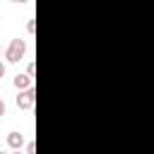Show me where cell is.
Returning <instances> with one entry per match:
<instances>
[{
  "instance_id": "6da1fadb",
  "label": "cell",
  "mask_w": 154,
  "mask_h": 154,
  "mask_svg": "<svg viewBox=\"0 0 154 154\" xmlns=\"http://www.w3.org/2000/svg\"><path fill=\"white\" fill-rule=\"evenodd\" d=\"M24 51H26V41L24 38H12V43L7 48V60L10 63H19L24 58Z\"/></svg>"
},
{
  "instance_id": "7a4b0ae2",
  "label": "cell",
  "mask_w": 154,
  "mask_h": 154,
  "mask_svg": "<svg viewBox=\"0 0 154 154\" xmlns=\"http://www.w3.org/2000/svg\"><path fill=\"white\" fill-rule=\"evenodd\" d=\"M34 101H36V91H34V87L22 89V91H19V96H17V106H19V108H24V111H29V108L34 106Z\"/></svg>"
},
{
  "instance_id": "3957f363",
  "label": "cell",
  "mask_w": 154,
  "mask_h": 154,
  "mask_svg": "<svg viewBox=\"0 0 154 154\" xmlns=\"http://www.w3.org/2000/svg\"><path fill=\"white\" fill-rule=\"evenodd\" d=\"M14 87L17 89H29L31 87V75H17L14 77Z\"/></svg>"
},
{
  "instance_id": "277c9868",
  "label": "cell",
  "mask_w": 154,
  "mask_h": 154,
  "mask_svg": "<svg viewBox=\"0 0 154 154\" xmlns=\"http://www.w3.org/2000/svg\"><path fill=\"white\" fill-rule=\"evenodd\" d=\"M22 142H24V137H22L19 132H10V135H7V144H10L12 149H19Z\"/></svg>"
},
{
  "instance_id": "5b68a950",
  "label": "cell",
  "mask_w": 154,
  "mask_h": 154,
  "mask_svg": "<svg viewBox=\"0 0 154 154\" xmlns=\"http://www.w3.org/2000/svg\"><path fill=\"white\" fill-rule=\"evenodd\" d=\"M26 75H31V77L36 75V65H34V63H29V65H26Z\"/></svg>"
},
{
  "instance_id": "8992f818",
  "label": "cell",
  "mask_w": 154,
  "mask_h": 154,
  "mask_svg": "<svg viewBox=\"0 0 154 154\" xmlns=\"http://www.w3.org/2000/svg\"><path fill=\"white\" fill-rule=\"evenodd\" d=\"M34 29H36V26H34V19H29V22H26V31L34 34Z\"/></svg>"
},
{
  "instance_id": "52a82bcc",
  "label": "cell",
  "mask_w": 154,
  "mask_h": 154,
  "mask_svg": "<svg viewBox=\"0 0 154 154\" xmlns=\"http://www.w3.org/2000/svg\"><path fill=\"white\" fill-rule=\"evenodd\" d=\"M0 116H5V101L0 99Z\"/></svg>"
},
{
  "instance_id": "ba28073f",
  "label": "cell",
  "mask_w": 154,
  "mask_h": 154,
  "mask_svg": "<svg viewBox=\"0 0 154 154\" xmlns=\"http://www.w3.org/2000/svg\"><path fill=\"white\" fill-rule=\"evenodd\" d=\"M2 75H5V65L0 63V77H2Z\"/></svg>"
},
{
  "instance_id": "9c48e42d",
  "label": "cell",
  "mask_w": 154,
  "mask_h": 154,
  "mask_svg": "<svg viewBox=\"0 0 154 154\" xmlns=\"http://www.w3.org/2000/svg\"><path fill=\"white\" fill-rule=\"evenodd\" d=\"M12 2H19V5H22V2H29V0H12Z\"/></svg>"
},
{
  "instance_id": "30bf717a",
  "label": "cell",
  "mask_w": 154,
  "mask_h": 154,
  "mask_svg": "<svg viewBox=\"0 0 154 154\" xmlns=\"http://www.w3.org/2000/svg\"><path fill=\"white\" fill-rule=\"evenodd\" d=\"M0 53H2V51H0Z\"/></svg>"
},
{
  "instance_id": "8fae6325",
  "label": "cell",
  "mask_w": 154,
  "mask_h": 154,
  "mask_svg": "<svg viewBox=\"0 0 154 154\" xmlns=\"http://www.w3.org/2000/svg\"><path fill=\"white\" fill-rule=\"evenodd\" d=\"M0 17H2V14H0Z\"/></svg>"
}]
</instances>
